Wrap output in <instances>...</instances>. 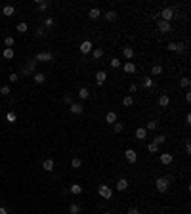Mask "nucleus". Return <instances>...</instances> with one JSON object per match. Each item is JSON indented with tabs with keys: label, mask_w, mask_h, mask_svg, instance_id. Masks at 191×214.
Instances as JSON below:
<instances>
[{
	"label": "nucleus",
	"mask_w": 191,
	"mask_h": 214,
	"mask_svg": "<svg viewBox=\"0 0 191 214\" xmlns=\"http://www.w3.org/2000/svg\"><path fill=\"white\" fill-rule=\"evenodd\" d=\"M113 130H115L117 134H118V132H122V130H124V124H122V123H118V120H117V123L113 124Z\"/></svg>",
	"instance_id": "38"
},
{
	"label": "nucleus",
	"mask_w": 191,
	"mask_h": 214,
	"mask_svg": "<svg viewBox=\"0 0 191 214\" xmlns=\"http://www.w3.org/2000/svg\"><path fill=\"white\" fill-rule=\"evenodd\" d=\"M0 13H2V8H0Z\"/></svg>",
	"instance_id": "53"
},
{
	"label": "nucleus",
	"mask_w": 191,
	"mask_h": 214,
	"mask_svg": "<svg viewBox=\"0 0 191 214\" xmlns=\"http://www.w3.org/2000/svg\"><path fill=\"white\" fill-rule=\"evenodd\" d=\"M103 214H113V212H103Z\"/></svg>",
	"instance_id": "52"
},
{
	"label": "nucleus",
	"mask_w": 191,
	"mask_h": 214,
	"mask_svg": "<svg viewBox=\"0 0 191 214\" xmlns=\"http://www.w3.org/2000/svg\"><path fill=\"white\" fill-rule=\"evenodd\" d=\"M34 4H37V8H38L40 12H46L48 8H50V2H48V0H37Z\"/></svg>",
	"instance_id": "18"
},
{
	"label": "nucleus",
	"mask_w": 191,
	"mask_h": 214,
	"mask_svg": "<svg viewBox=\"0 0 191 214\" xmlns=\"http://www.w3.org/2000/svg\"><path fill=\"white\" fill-rule=\"evenodd\" d=\"M159 161H161L164 166H168V165H172L174 157H172V153H161V155H159Z\"/></svg>",
	"instance_id": "7"
},
{
	"label": "nucleus",
	"mask_w": 191,
	"mask_h": 214,
	"mask_svg": "<svg viewBox=\"0 0 191 214\" xmlns=\"http://www.w3.org/2000/svg\"><path fill=\"white\" fill-rule=\"evenodd\" d=\"M157 126H159V123H157V120H149V123H147V124H145L143 128H145L147 132H149V130H155V128H157Z\"/></svg>",
	"instance_id": "34"
},
{
	"label": "nucleus",
	"mask_w": 191,
	"mask_h": 214,
	"mask_svg": "<svg viewBox=\"0 0 191 214\" xmlns=\"http://www.w3.org/2000/svg\"><path fill=\"white\" fill-rule=\"evenodd\" d=\"M13 13H16V8H13V6H10V4L2 8V16H6V17H12Z\"/></svg>",
	"instance_id": "19"
},
{
	"label": "nucleus",
	"mask_w": 191,
	"mask_h": 214,
	"mask_svg": "<svg viewBox=\"0 0 191 214\" xmlns=\"http://www.w3.org/2000/svg\"><path fill=\"white\" fill-rule=\"evenodd\" d=\"M97 193H100V197H103V199H111L113 197V189L107 184H100L97 185Z\"/></svg>",
	"instance_id": "2"
},
{
	"label": "nucleus",
	"mask_w": 191,
	"mask_h": 214,
	"mask_svg": "<svg viewBox=\"0 0 191 214\" xmlns=\"http://www.w3.org/2000/svg\"><path fill=\"white\" fill-rule=\"evenodd\" d=\"M103 17L107 19V21H117V17H118V13L115 12V10H109V12H105L103 13Z\"/></svg>",
	"instance_id": "20"
},
{
	"label": "nucleus",
	"mask_w": 191,
	"mask_h": 214,
	"mask_svg": "<svg viewBox=\"0 0 191 214\" xmlns=\"http://www.w3.org/2000/svg\"><path fill=\"white\" fill-rule=\"evenodd\" d=\"M105 80H107V73H105V71H97L96 73V84L97 86H103Z\"/></svg>",
	"instance_id": "10"
},
{
	"label": "nucleus",
	"mask_w": 191,
	"mask_h": 214,
	"mask_svg": "<svg viewBox=\"0 0 191 214\" xmlns=\"http://www.w3.org/2000/svg\"><path fill=\"white\" fill-rule=\"evenodd\" d=\"M6 120H8V123H16V120H17V115H16L13 111H10L8 115H6Z\"/></svg>",
	"instance_id": "37"
},
{
	"label": "nucleus",
	"mask_w": 191,
	"mask_h": 214,
	"mask_svg": "<svg viewBox=\"0 0 191 214\" xmlns=\"http://www.w3.org/2000/svg\"><path fill=\"white\" fill-rule=\"evenodd\" d=\"M161 73H162V67H161V65H153V67H151V75H153V77H159Z\"/></svg>",
	"instance_id": "36"
},
{
	"label": "nucleus",
	"mask_w": 191,
	"mask_h": 214,
	"mask_svg": "<svg viewBox=\"0 0 191 214\" xmlns=\"http://www.w3.org/2000/svg\"><path fill=\"white\" fill-rule=\"evenodd\" d=\"M122 69H124V73H128V75H132V73H136V71H138V67H136V63H134V61H126Z\"/></svg>",
	"instance_id": "13"
},
{
	"label": "nucleus",
	"mask_w": 191,
	"mask_h": 214,
	"mask_svg": "<svg viewBox=\"0 0 191 214\" xmlns=\"http://www.w3.org/2000/svg\"><path fill=\"white\" fill-rule=\"evenodd\" d=\"M109 65H111L113 69H118V67H121V61H118V58H113V59L109 61Z\"/></svg>",
	"instance_id": "40"
},
{
	"label": "nucleus",
	"mask_w": 191,
	"mask_h": 214,
	"mask_svg": "<svg viewBox=\"0 0 191 214\" xmlns=\"http://www.w3.org/2000/svg\"><path fill=\"white\" fill-rule=\"evenodd\" d=\"M128 214H140V210H138V209H136V206H132V209H130V210H128Z\"/></svg>",
	"instance_id": "48"
},
{
	"label": "nucleus",
	"mask_w": 191,
	"mask_h": 214,
	"mask_svg": "<svg viewBox=\"0 0 191 214\" xmlns=\"http://www.w3.org/2000/svg\"><path fill=\"white\" fill-rule=\"evenodd\" d=\"M71 166H73V168H80L82 166V161L79 159V157H73V159H71Z\"/></svg>",
	"instance_id": "33"
},
{
	"label": "nucleus",
	"mask_w": 191,
	"mask_h": 214,
	"mask_svg": "<svg viewBox=\"0 0 191 214\" xmlns=\"http://www.w3.org/2000/svg\"><path fill=\"white\" fill-rule=\"evenodd\" d=\"M136 138L138 140H145L147 138V130H145V128H138V130H136Z\"/></svg>",
	"instance_id": "30"
},
{
	"label": "nucleus",
	"mask_w": 191,
	"mask_h": 214,
	"mask_svg": "<svg viewBox=\"0 0 191 214\" xmlns=\"http://www.w3.org/2000/svg\"><path fill=\"white\" fill-rule=\"evenodd\" d=\"M92 55H94V59L103 58V48H94V50H92Z\"/></svg>",
	"instance_id": "31"
},
{
	"label": "nucleus",
	"mask_w": 191,
	"mask_h": 214,
	"mask_svg": "<svg viewBox=\"0 0 191 214\" xmlns=\"http://www.w3.org/2000/svg\"><path fill=\"white\" fill-rule=\"evenodd\" d=\"M128 90L134 94V92H138V86H136V84H130V88H128Z\"/></svg>",
	"instance_id": "49"
},
{
	"label": "nucleus",
	"mask_w": 191,
	"mask_h": 214,
	"mask_svg": "<svg viewBox=\"0 0 191 214\" xmlns=\"http://www.w3.org/2000/svg\"><path fill=\"white\" fill-rule=\"evenodd\" d=\"M124 189H128V180H126V178H118V182H117V191H124Z\"/></svg>",
	"instance_id": "16"
},
{
	"label": "nucleus",
	"mask_w": 191,
	"mask_h": 214,
	"mask_svg": "<svg viewBox=\"0 0 191 214\" xmlns=\"http://www.w3.org/2000/svg\"><path fill=\"white\" fill-rule=\"evenodd\" d=\"M79 98H80V99H88V98H90V90L82 86V88L79 90Z\"/></svg>",
	"instance_id": "28"
},
{
	"label": "nucleus",
	"mask_w": 191,
	"mask_h": 214,
	"mask_svg": "<svg viewBox=\"0 0 191 214\" xmlns=\"http://www.w3.org/2000/svg\"><path fill=\"white\" fill-rule=\"evenodd\" d=\"M159 31H161L162 34H166V33L172 31V25L168 23V21H162V19H161V21H159Z\"/></svg>",
	"instance_id": "11"
},
{
	"label": "nucleus",
	"mask_w": 191,
	"mask_h": 214,
	"mask_svg": "<svg viewBox=\"0 0 191 214\" xmlns=\"http://www.w3.org/2000/svg\"><path fill=\"white\" fill-rule=\"evenodd\" d=\"M13 42H16V40H13V37H6V38H4L6 48H13Z\"/></svg>",
	"instance_id": "39"
},
{
	"label": "nucleus",
	"mask_w": 191,
	"mask_h": 214,
	"mask_svg": "<svg viewBox=\"0 0 191 214\" xmlns=\"http://www.w3.org/2000/svg\"><path fill=\"white\" fill-rule=\"evenodd\" d=\"M122 55H124L126 59H132L134 58V48L132 46H124L122 48Z\"/></svg>",
	"instance_id": "21"
},
{
	"label": "nucleus",
	"mask_w": 191,
	"mask_h": 214,
	"mask_svg": "<svg viewBox=\"0 0 191 214\" xmlns=\"http://www.w3.org/2000/svg\"><path fill=\"white\" fill-rule=\"evenodd\" d=\"M54 168H55V165H54V161H52V159L42 161V170H46V172H52Z\"/></svg>",
	"instance_id": "15"
},
{
	"label": "nucleus",
	"mask_w": 191,
	"mask_h": 214,
	"mask_svg": "<svg viewBox=\"0 0 191 214\" xmlns=\"http://www.w3.org/2000/svg\"><path fill=\"white\" fill-rule=\"evenodd\" d=\"M159 105H161V107H168V105H170V98H168L166 94H162V96L159 98Z\"/></svg>",
	"instance_id": "26"
},
{
	"label": "nucleus",
	"mask_w": 191,
	"mask_h": 214,
	"mask_svg": "<svg viewBox=\"0 0 191 214\" xmlns=\"http://www.w3.org/2000/svg\"><path fill=\"white\" fill-rule=\"evenodd\" d=\"M100 16H101V10H100V8H92V10L88 12V17H90V19H97Z\"/></svg>",
	"instance_id": "24"
},
{
	"label": "nucleus",
	"mask_w": 191,
	"mask_h": 214,
	"mask_svg": "<svg viewBox=\"0 0 191 214\" xmlns=\"http://www.w3.org/2000/svg\"><path fill=\"white\" fill-rule=\"evenodd\" d=\"M69 111L73 113V115H82V113H84V105L82 103H71Z\"/></svg>",
	"instance_id": "8"
},
{
	"label": "nucleus",
	"mask_w": 191,
	"mask_h": 214,
	"mask_svg": "<svg viewBox=\"0 0 191 214\" xmlns=\"http://www.w3.org/2000/svg\"><path fill=\"white\" fill-rule=\"evenodd\" d=\"M166 50H170V52H178V54H182L183 50H186V46H183L182 42H168V44H166Z\"/></svg>",
	"instance_id": "4"
},
{
	"label": "nucleus",
	"mask_w": 191,
	"mask_h": 214,
	"mask_svg": "<svg viewBox=\"0 0 191 214\" xmlns=\"http://www.w3.org/2000/svg\"><path fill=\"white\" fill-rule=\"evenodd\" d=\"M54 23H55L54 17H46L44 19V27H54Z\"/></svg>",
	"instance_id": "44"
},
{
	"label": "nucleus",
	"mask_w": 191,
	"mask_h": 214,
	"mask_svg": "<svg viewBox=\"0 0 191 214\" xmlns=\"http://www.w3.org/2000/svg\"><path fill=\"white\" fill-rule=\"evenodd\" d=\"M34 69H37V61H29L27 65L21 69V75H25V77H29V75H34Z\"/></svg>",
	"instance_id": "3"
},
{
	"label": "nucleus",
	"mask_w": 191,
	"mask_h": 214,
	"mask_svg": "<svg viewBox=\"0 0 191 214\" xmlns=\"http://www.w3.org/2000/svg\"><path fill=\"white\" fill-rule=\"evenodd\" d=\"M186 153H191V144H189V141L186 144Z\"/></svg>",
	"instance_id": "50"
},
{
	"label": "nucleus",
	"mask_w": 191,
	"mask_h": 214,
	"mask_svg": "<svg viewBox=\"0 0 191 214\" xmlns=\"http://www.w3.org/2000/svg\"><path fill=\"white\" fill-rule=\"evenodd\" d=\"M34 34H37V37H44L46 34V31H44V27H38L37 31H34Z\"/></svg>",
	"instance_id": "46"
},
{
	"label": "nucleus",
	"mask_w": 191,
	"mask_h": 214,
	"mask_svg": "<svg viewBox=\"0 0 191 214\" xmlns=\"http://www.w3.org/2000/svg\"><path fill=\"white\" fill-rule=\"evenodd\" d=\"M0 94H2V96H10L12 94V88L10 86H2V88H0Z\"/></svg>",
	"instance_id": "42"
},
{
	"label": "nucleus",
	"mask_w": 191,
	"mask_h": 214,
	"mask_svg": "<svg viewBox=\"0 0 191 214\" xmlns=\"http://www.w3.org/2000/svg\"><path fill=\"white\" fill-rule=\"evenodd\" d=\"M117 120H118V117H117L115 111H109L107 115H105V123H107V124H115Z\"/></svg>",
	"instance_id": "14"
},
{
	"label": "nucleus",
	"mask_w": 191,
	"mask_h": 214,
	"mask_svg": "<svg viewBox=\"0 0 191 214\" xmlns=\"http://www.w3.org/2000/svg\"><path fill=\"white\" fill-rule=\"evenodd\" d=\"M33 80L37 82V84H44L46 75H44V73H34V75H33Z\"/></svg>",
	"instance_id": "23"
},
{
	"label": "nucleus",
	"mask_w": 191,
	"mask_h": 214,
	"mask_svg": "<svg viewBox=\"0 0 191 214\" xmlns=\"http://www.w3.org/2000/svg\"><path fill=\"white\" fill-rule=\"evenodd\" d=\"M155 187H157L159 193H166L168 187H170V178H168V176H161V178H157V180H155Z\"/></svg>",
	"instance_id": "1"
},
{
	"label": "nucleus",
	"mask_w": 191,
	"mask_h": 214,
	"mask_svg": "<svg viewBox=\"0 0 191 214\" xmlns=\"http://www.w3.org/2000/svg\"><path fill=\"white\" fill-rule=\"evenodd\" d=\"M161 17H162V21H168V23H170V19L174 17V10L172 8H164L161 12Z\"/></svg>",
	"instance_id": "9"
},
{
	"label": "nucleus",
	"mask_w": 191,
	"mask_h": 214,
	"mask_svg": "<svg viewBox=\"0 0 191 214\" xmlns=\"http://www.w3.org/2000/svg\"><path fill=\"white\" fill-rule=\"evenodd\" d=\"M52 59H54V54H50V52H40V54H37V58H34V61H37V63L38 61H44L46 63V61H52Z\"/></svg>",
	"instance_id": "6"
},
{
	"label": "nucleus",
	"mask_w": 191,
	"mask_h": 214,
	"mask_svg": "<svg viewBox=\"0 0 191 214\" xmlns=\"http://www.w3.org/2000/svg\"><path fill=\"white\" fill-rule=\"evenodd\" d=\"M141 86H143V88H147V90H149V88H153V86H155L153 78H151V77H143V78H141Z\"/></svg>",
	"instance_id": "17"
},
{
	"label": "nucleus",
	"mask_w": 191,
	"mask_h": 214,
	"mask_svg": "<svg viewBox=\"0 0 191 214\" xmlns=\"http://www.w3.org/2000/svg\"><path fill=\"white\" fill-rule=\"evenodd\" d=\"M79 50H80V54H90L92 50H94V44H92L90 40H84V42H80V46H79Z\"/></svg>",
	"instance_id": "5"
},
{
	"label": "nucleus",
	"mask_w": 191,
	"mask_h": 214,
	"mask_svg": "<svg viewBox=\"0 0 191 214\" xmlns=\"http://www.w3.org/2000/svg\"><path fill=\"white\" fill-rule=\"evenodd\" d=\"M189 84H191V80H189L187 77H182V78H180V86H182L183 90H187V88H189Z\"/></svg>",
	"instance_id": "32"
},
{
	"label": "nucleus",
	"mask_w": 191,
	"mask_h": 214,
	"mask_svg": "<svg viewBox=\"0 0 191 214\" xmlns=\"http://www.w3.org/2000/svg\"><path fill=\"white\" fill-rule=\"evenodd\" d=\"M69 212H71V214H80V205L71 203V205H69Z\"/></svg>",
	"instance_id": "29"
},
{
	"label": "nucleus",
	"mask_w": 191,
	"mask_h": 214,
	"mask_svg": "<svg viewBox=\"0 0 191 214\" xmlns=\"http://www.w3.org/2000/svg\"><path fill=\"white\" fill-rule=\"evenodd\" d=\"M69 191H71L73 195H80V193H82V185H80V184H71Z\"/></svg>",
	"instance_id": "22"
},
{
	"label": "nucleus",
	"mask_w": 191,
	"mask_h": 214,
	"mask_svg": "<svg viewBox=\"0 0 191 214\" xmlns=\"http://www.w3.org/2000/svg\"><path fill=\"white\" fill-rule=\"evenodd\" d=\"M8 78H10V82H17V80H19V75H17V73H10Z\"/></svg>",
	"instance_id": "45"
},
{
	"label": "nucleus",
	"mask_w": 191,
	"mask_h": 214,
	"mask_svg": "<svg viewBox=\"0 0 191 214\" xmlns=\"http://www.w3.org/2000/svg\"><path fill=\"white\" fill-rule=\"evenodd\" d=\"M124 157H126V161H128V162H136V161H138V153L134 151V149H126V151H124Z\"/></svg>",
	"instance_id": "12"
},
{
	"label": "nucleus",
	"mask_w": 191,
	"mask_h": 214,
	"mask_svg": "<svg viewBox=\"0 0 191 214\" xmlns=\"http://www.w3.org/2000/svg\"><path fill=\"white\" fill-rule=\"evenodd\" d=\"M122 105H124V107H132V105H134V96H126V98L122 99Z\"/></svg>",
	"instance_id": "35"
},
{
	"label": "nucleus",
	"mask_w": 191,
	"mask_h": 214,
	"mask_svg": "<svg viewBox=\"0 0 191 214\" xmlns=\"http://www.w3.org/2000/svg\"><path fill=\"white\" fill-rule=\"evenodd\" d=\"M153 144H157V145H162V144H166V136H164V134H159V136H155Z\"/></svg>",
	"instance_id": "27"
},
{
	"label": "nucleus",
	"mask_w": 191,
	"mask_h": 214,
	"mask_svg": "<svg viewBox=\"0 0 191 214\" xmlns=\"http://www.w3.org/2000/svg\"><path fill=\"white\" fill-rule=\"evenodd\" d=\"M0 214H10L8 209H4V206H0Z\"/></svg>",
	"instance_id": "51"
},
{
	"label": "nucleus",
	"mask_w": 191,
	"mask_h": 214,
	"mask_svg": "<svg viewBox=\"0 0 191 214\" xmlns=\"http://www.w3.org/2000/svg\"><path fill=\"white\" fill-rule=\"evenodd\" d=\"M147 151H149V153H157V151H159V145H157V144H153V141H151V144L147 145Z\"/></svg>",
	"instance_id": "41"
},
{
	"label": "nucleus",
	"mask_w": 191,
	"mask_h": 214,
	"mask_svg": "<svg viewBox=\"0 0 191 214\" xmlns=\"http://www.w3.org/2000/svg\"><path fill=\"white\" fill-rule=\"evenodd\" d=\"M2 55H4V59H13V55H16V52H13V48H4Z\"/></svg>",
	"instance_id": "25"
},
{
	"label": "nucleus",
	"mask_w": 191,
	"mask_h": 214,
	"mask_svg": "<svg viewBox=\"0 0 191 214\" xmlns=\"http://www.w3.org/2000/svg\"><path fill=\"white\" fill-rule=\"evenodd\" d=\"M63 102H65L67 105H71V103H73V102H71V96L67 94V96H63Z\"/></svg>",
	"instance_id": "47"
},
{
	"label": "nucleus",
	"mask_w": 191,
	"mask_h": 214,
	"mask_svg": "<svg viewBox=\"0 0 191 214\" xmlns=\"http://www.w3.org/2000/svg\"><path fill=\"white\" fill-rule=\"evenodd\" d=\"M17 31H19V33H27V23H25V21L17 23Z\"/></svg>",
	"instance_id": "43"
}]
</instances>
